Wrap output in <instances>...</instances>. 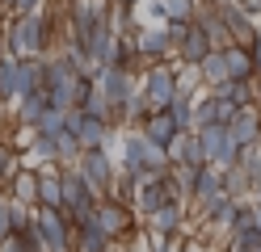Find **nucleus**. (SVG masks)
Instances as JSON below:
<instances>
[{"label":"nucleus","instance_id":"20e7f679","mask_svg":"<svg viewBox=\"0 0 261 252\" xmlns=\"http://www.w3.org/2000/svg\"><path fill=\"white\" fill-rule=\"evenodd\" d=\"M30 231L38 235L42 252H72V223H68L63 210L34 206V210H30Z\"/></svg>","mask_w":261,"mask_h":252},{"label":"nucleus","instance_id":"2eb2a0df","mask_svg":"<svg viewBox=\"0 0 261 252\" xmlns=\"http://www.w3.org/2000/svg\"><path fill=\"white\" fill-rule=\"evenodd\" d=\"M34 202H38L42 210H63V189H59V173H51V168H38Z\"/></svg>","mask_w":261,"mask_h":252},{"label":"nucleus","instance_id":"39448f33","mask_svg":"<svg viewBox=\"0 0 261 252\" xmlns=\"http://www.w3.org/2000/svg\"><path fill=\"white\" fill-rule=\"evenodd\" d=\"M173 76H177V67H173L169 59H165V63H152L148 72H143L139 97H143V105H148V114H165V109L173 105V97H177Z\"/></svg>","mask_w":261,"mask_h":252},{"label":"nucleus","instance_id":"7ed1b4c3","mask_svg":"<svg viewBox=\"0 0 261 252\" xmlns=\"http://www.w3.org/2000/svg\"><path fill=\"white\" fill-rule=\"evenodd\" d=\"M169 202H181L177 198V185L169 173H152V177H135V185H130V210H139L143 218H148L152 210L169 206Z\"/></svg>","mask_w":261,"mask_h":252},{"label":"nucleus","instance_id":"4c0bfd02","mask_svg":"<svg viewBox=\"0 0 261 252\" xmlns=\"http://www.w3.org/2000/svg\"><path fill=\"white\" fill-rule=\"evenodd\" d=\"M257 109H261V80H257Z\"/></svg>","mask_w":261,"mask_h":252},{"label":"nucleus","instance_id":"1a4fd4ad","mask_svg":"<svg viewBox=\"0 0 261 252\" xmlns=\"http://www.w3.org/2000/svg\"><path fill=\"white\" fill-rule=\"evenodd\" d=\"M93 84H97V93L106 97V105H110L114 114H118L126 101L139 93V80L130 76V72H118V67H101V76H97ZM110 122H114V118H110Z\"/></svg>","mask_w":261,"mask_h":252},{"label":"nucleus","instance_id":"aec40b11","mask_svg":"<svg viewBox=\"0 0 261 252\" xmlns=\"http://www.w3.org/2000/svg\"><path fill=\"white\" fill-rule=\"evenodd\" d=\"M110 248H114V244L106 240V231L97 227V223L72 231V252H110Z\"/></svg>","mask_w":261,"mask_h":252},{"label":"nucleus","instance_id":"393cba45","mask_svg":"<svg viewBox=\"0 0 261 252\" xmlns=\"http://www.w3.org/2000/svg\"><path fill=\"white\" fill-rule=\"evenodd\" d=\"M236 168L244 173V181H249L253 189H261V151H257V147H240Z\"/></svg>","mask_w":261,"mask_h":252},{"label":"nucleus","instance_id":"c9c22d12","mask_svg":"<svg viewBox=\"0 0 261 252\" xmlns=\"http://www.w3.org/2000/svg\"><path fill=\"white\" fill-rule=\"evenodd\" d=\"M253 17H261V0H253Z\"/></svg>","mask_w":261,"mask_h":252},{"label":"nucleus","instance_id":"6ab92c4d","mask_svg":"<svg viewBox=\"0 0 261 252\" xmlns=\"http://www.w3.org/2000/svg\"><path fill=\"white\" fill-rule=\"evenodd\" d=\"M34 185H38V168H21V173L9 181V202H17V206H34Z\"/></svg>","mask_w":261,"mask_h":252},{"label":"nucleus","instance_id":"e433bc0d","mask_svg":"<svg viewBox=\"0 0 261 252\" xmlns=\"http://www.w3.org/2000/svg\"><path fill=\"white\" fill-rule=\"evenodd\" d=\"M13 5H17V0H0V9H13Z\"/></svg>","mask_w":261,"mask_h":252},{"label":"nucleus","instance_id":"cd10ccee","mask_svg":"<svg viewBox=\"0 0 261 252\" xmlns=\"http://www.w3.org/2000/svg\"><path fill=\"white\" fill-rule=\"evenodd\" d=\"M25 151H30V164H38V160H42V164H55V143L42 139V134H34ZM30 164H25V168H30Z\"/></svg>","mask_w":261,"mask_h":252},{"label":"nucleus","instance_id":"0eeeda50","mask_svg":"<svg viewBox=\"0 0 261 252\" xmlns=\"http://www.w3.org/2000/svg\"><path fill=\"white\" fill-rule=\"evenodd\" d=\"M93 223L106 231V240L114 244V240H122V235H130L135 231V210L126 206V202H118V198H101L93 206Z\"/></svg>","mask_w":261,"mask_h":252},{"label":"nucleus","instance_id":"f8f14e48","mask_svg":"<svg viewBox=\"0 0 261 252\" xmlns=\"http://www.w3.org/2000/svg\"><path fill=\"white\" fill-rule=\"evenodd\" d=\"M139 134H143V139H148L152 147H160V151H169V147H173L177 139H181L169 114H148V118L139 122Z\"/></svg>","mask_w":261,"mask_h":252},{"label":"nucleus","instance_id":"f03ea898","mask_svg":"<svg viewBox=\"0 0 261 252\" xmlns=\"http://www.w3.org/2000/svg\"><path fill=\"white\" fill-rule=\"evenodd\" d=\"M118 173L130 177V181H135V177H152V173H169V151L152 147L135 130V134H126V139H122V164H118Z\"/></svg>","mask_w":261,"mask_h":252},{"label":"nucleus","instance_id":"2f4dec72","mask_svg":"<svg viewBox=\"0 0 261 252\" xmlns=\"http://www.w3.org/2000/svg\"><path fill=\"white\" fill-rule=\"evenodd\" d=\"M13 13H17V17H30V13H42V0H17V5H13Z\"/></svg>","mask_w":261,"mask_h":252},{"label":"nucleus","instance_id":"58836bf2","mask_svg":"<svg viewBox=\"0 0 261 252\" xmlns=\"http://www.w3.org/2000/svg\"><path fill=\"white\" fill-rule=\"evenodd\" d=\"M253 147H257V151H261V130H257V143H253Z\"/></svg>","mask_w":261,"mask_h":252},{"label":"nucleus","instance_id":"5701e85b","mask_svg":"<svg viewBox=\"0 0 261 252\" xmlns=\"http://www.w3.org/2000/svg\"><path fill=\"white\" fill-rule=\"evenodd\" d=\"M51 109V101H46V93H30V97H17V122L34 130V122Z\"/></svg>","mask_w":261,"mask_h":252},{"label":"nucleus","instance_id":"a211bd4d","mask_svg":"<svg viewBox=\"0 0 261 252\" xmlns=\"http://www.w3.org/2000/svg\"><path fill=\"white\" fill-rule=\"evenodd\" d=\"M177 227H181V202H169V206H160L148 214V235H177Z\"/></svg>","mask_w":261,"mask_h":252},{"label":"nucleus","instance_id":"6e6552de","mask_svg":"<svg viewBox=\"0 0 261 252\" xmlns=\"http://www.w3.org/2000/svg\"><path fill=\"white\" fill-rule=\"evenodd\" d=\"M198 134V143H202V156H206V164L211 168H232L236 164V156H240V147L232 143V134H227V126H202V130H194Z\"/></svg>","mask_w":261,"mask_h":252},{"label":"nucleus","instance_id":"423d86ee","mask_svg":"<svg viewBox=\"0 0 261 252\" xmlns=\"http://www.w3.org/2000/svg\"><path fill=\"white\" fill-rule=\"evenodd\" d=\"M72 168L80 173V181H85L89 189L97 193V202H101V198L110 193V185H114V177H118V168H114V160H110V151H80Z\"/></svg>","mask_w":261,"mask_h":252},{"label":"nucleus","instance_id":"c756f323","mask_svg":"<svg viewBox=\"0 0 261 252\" xmlns=\"http://www.w3.org/2000/svg\"><path fill=\"white\" fill-rule=\"evenodd\" d=\"M63 118L68 114H59V109H46L38 122H34V134H42V139H55V134L63 130Z\"/></svg>","mask_w":261,"mask_h":252},{"label":"nucleus","instance_id":"f3484780","mask_svg":"<svg viewBox=\"0 0 261 252\" xmlns=\"http://www.w3.org/2000/svg\"><path fill=\"white\" fill-rule=\"evenodd\" d=\"M223 76L240 84V80H257L253 76V59H249V50L244 46H223Z\"/></svg>","mask_w":261,"mask_h":252},{"label":"nucleus","instance_id":"4468645a","mask_svg":"<svg viewBox=\"0 0 261 252\" xmlns=\"http://www.w3.org/2000/svg\"><path fill=\"white\" fill-rule=\"evenodd\" d=\"M257 130H261V109H257V105L236 109V118L227 122V134H232L236 147H253V143H257Z\"/></svg>","mask_w":261,"mask_h":252},{"label":"nucleus","instance_id":"4be33fe9","mask_svg":"<svg viewBox=\"0 0 261 252\" xmlns=\"http://www.w3.org/2000/svg\"><path fill=\"white\" fill-rule=\"evenodd\" d=\"M215 193H223L219 189V168H198V177H194V189H190V202H198V206H202V202H211V198H215Z\"/></svg>","mask_w":261,"mask_h":252},{"label":"nucleus","instance_id":"a878e982","mask_svg":"<svg viewBox=\"0 0 261 252\" xmlns=\"http://www.w3.org/2000/svg\"><path fill=\"white\" fill-rule=\"evenodd\" d=\"M21 156H17V147H13V143H0V189H9V181L13 177H17L21 173Z\"/></svg>","mask_w":261,"mask_h":252},{"label":"nucleus","instance_id":"f704fd0d","mask_svg":"<svg viewBox=\"0 0 261 252\" xmlns=\"http://www.w3.org/2000/svg\"><path fill=\"white\" fill-rule=\"evenodd\" d=\"M177 252H202V248H198V244H190V248H177Z\"/></svg>","mask_w":261,"mask_h":252},{"label":"nucleus","instance_id":"bb28decb","mask_svg":"<svg viewBox=\"0 0 261 252\" xmlns=\"http://www.w3.org/2000/svg\"><path fill=\"white\" fill-rule=\"evenodd\" d=\"M17 59H9V55H0V101H17Z\"/></svg>","mask_w":261,"mask_h":252},{"label":"nucleus","instance_id":"b1692460","mask_svg":"<svg viewBox=\"0 0 261 252\" xmlns=\"http://www.w3.org/2000/svg\"><path fill=\"white\" fill-rule=\"evenodd\" d=\"M156 9H160V17H169V25H190L194 21V0H156Z\"/></svg>","mask_w":261,"mask_h":252},{"label":"nucleus","instance_id":"f257e3e1","mask_svg":"<svg viewBox=\"0 0 261 252\" xmlns=\"http://www.w3.org/2000/svg\"><path fill=\"white\" fill-rule=\"evenodd\" d=\"M51 38H55L51 13H30V17H17V21L9 25L0 55L9 50V59H17V63H25V59H42L46 46H51Z\"/></svg>","mask_w":261,"mask_h":252},{"label":"nucleus","instance_id":"ea45409f","mask_svg":"<svg viewBox=\"0 0 261 252\" xmlns=\"http://www.w3.org/2000/svg\"><path fill=\"white\" fill-rule=\"evenodd\" d=\"M110 252H122V248H110Z\"/></svg>","mask_w":261,"mask_h":252},{"label":"nucleus","instance_id":"72a5a7b5","mask_svg":"<svg viewBox=\"0 0 261 252\" xmlns=\"http://www.w3.org/2000/svg\"><path fill=\"white\" fill-rule=\"evenodd\" d=\"M114 5H118V9H130V13H139V5H143V0H114Z\"/></svg>","mask_w":261,"mask_h":252},{"label":"nucleus","instance_id":"9d476101","mask_svg":"<svg viewBox=\"0 0 261 252\" xmlns=\"http://www.w3.org/2000/svg\"><path fill=\"white\" fill-rule=\"evenodd\" d=\"M130 46H135L139 63H143V59H148V63H165V59L173 55V42H169L165 25H156V30H139L135 38H130Z\"/></svg>","mask_w":261,"mask_h":252},{"label":"nucleus","instance_id":"dca6fc26","mask_svg":"<svg viewBox=\"0 0 261 252\" xmlns=\"http://www.w3.org/2000/svg\"><path fill=\"white\" fill-rule=\"evenodd\" d=\"M206 93H215V97H223L232 109H249V105H257V80H240V84H219V89H206Z\"/></svg>","mask_w":261,"mask_h":252},{"label":"nucleus","instance_id":"473e14b6","mask_svg":"<svg viewBox=\"0 0 261 252\" xmlns=\"http://www.w3.org/2000/svg\"><path fill=\"white\" fill-rule=\"evenodd\" d=\"M0 240H9V198L0 193Z\"/></svg>","mask_w":261,"mask_h":252},{"label":"nucleus","instance_id":"9b49d317","mask_svg":"<svg viewBox=\"0 0 261 252\" xmlns=\"http://www.w3.org/2000/svg\"><path fill=\"white\" fill-rule=\"evenodd\" d=\"M72 134H76L80 151H110V143H114V126L101 122V118H85V114H80Z\"/></svg>","mask_w":261,"mask_h":252},{"label":"nucleus","instance_id":"7c9ffc66","mask_svg":"<svg viewBox=\"0 0 261 252\" xmlns=\"http://www.w3.org/2000/svg\"><path fill=\"white\" fill-rule=\"evenodd\" d=\"M244 50H249V59H253V76L261 80V25H257V34H253V42L244 46Z\"/></svg>","mask_w":261,"mask_h":252},{"label":"nucleus","instance_id":"c85d7f7f","mask_svg":"<svg viewBox=\"0 0 261 252\" xmlns=\"http://www.w3.org/2000/svg\"><path fill=\"white\" fill-rule=\"evenodd\" d=\"M0 252H42L38 235L25 231V235H9V240H0Z\"/></svg>","mask_w":261,"mask_h":252},{"label":"nucleus","instance_id":"ddd939ff","mask_svg":"<svg viewBox=\"0 0 261 252\" xmlns=\"http://www.w3.org/2000/svg\"><path fill=\"white\" fill-rule=\"evenodd\" d=\"M177 59H181V67H198L206 55H211V42H206V34H202V25H186V38L177 42V50H173Z\"/></svg>","mask_w":261,"mask_h":252},{"label":"nucleus","instance_id":"412c9836","mask_svg":"<svg viewBox=\"0 0 261 252\" xmlns=\"http://www.w3.org/2000/svg\"><path fill=\"white\" fill-rule=\"evenodd\" d=\"M17 97H30V93H42V59H25L17 63Z\"/></svg>","mask_w":261,"mask_h":252},{"label":"nucleus","instance_id":"a19ab883","mask_svg":"<svg viewBox=\"0 0 261 252\" xmlns=\"http://www.w3.org/2000/svg\"><path fill=\"white\" fill-rule=\"evenodd\" d=\"M110 5H114V0H110Z\"/></svg>","mask_w":261,"mask_h":252}]
</instances>
